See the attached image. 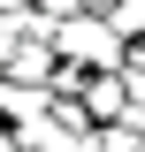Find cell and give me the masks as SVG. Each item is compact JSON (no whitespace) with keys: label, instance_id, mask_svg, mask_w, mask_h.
<instances>
[{"label":"cell","instance_id":"9c48e42d","mask_svg":"<svg viewBox=\"0 0 145 152\" xmlns=\"http://www.w3.org/2000/svg\"><path fill=\"white\" fill-rule=\"evenodd\" d=\"M122 69H145V38H130V46H122Z\"/></svg>","mask_w":145,"mask_h":152},{"label":"cell","instance_id":"3957f363","mask_svg":"<svg viewBox=\"0 0 145 152\" xmlns=\"http://www.w3.org/2000/svg\"><path fill=\"white\" fill-rule=\"evenodd\" d=\"M54 114V91H38V84H0V129H31Z\"/></svg>","mask_w":145,"mask_h":152},{"label":"cell","instance_id":"8992f818","mask_svg":"<svg viewBox=\"0 0 145 152\" xmlns=\"http://www.w3.org/2000/svg\"><path fill=\"white\" fill-rule=\"evenodd\" d=\"M31 8H38L46 23H54V31H61V23H76V15H84V0H31Z\"/></svg>","mask_w":145,"mask_h":152},{"label":"cell","instance_id":"ba28073f","mask_svg":"<svg viewBox=\"0 0 145 152\" xmlns=\"http://www.w3.org/2000/svg\"><path fill=\"white\" fill-rule=\"evenodd\" d=\"M122 84H130V107H145V69H122Z\"/></svg>","mask_w":145,"mask_h":152},{"label":"cell","instance_id":"52a82bcc","mask_svg":"<svg viewBox=\"0 0 145 152\" xmlns=\"http://www.w3.org/2000/svg\"><path fill=\"white\" fill-rule=\"evenodd\" d=\"M16 46H23V38L8 31V23H0V76H8V61H16Z\"/></svg>","mask_w":145,"mask_h":152},{"label":"cell","instance_id":"5b68a950","mask_svg":"<svg viewBox=\"0 0 145 152\" xmlns=\"http://www.w3.org/2000/svg\"><path fill=\"white\" fill-rule=\"evenodd\" d=\"M92 152H145V137L130 122H107V129H92Z\"/></svg>","mask_w":145,"mask_h":152},{"label":"cell","instance_id":"7a4b0ae2","mask_svg":"<svg viewBox=\"0 0 145 152\" xmlns=\"http://www.w3.org/2000/svg\"><path fill=\"white\" fill-rule=\"evenodd\" d=\"M76 107H84V122H92V129H107V122H122V114H130V84H122V69H115V76H92Z\"/></svg>","mask_w":145,"mask_h":152},{"label":"cell","instance_id":"277c9868","mask_svg":"<svg viewBox=\"0 0 145 152\" xmlns=\"http://www.w3.org/2000/svg\"><path fill=\"white\" fill-rule=\"evenodd\" d=\"M99 23H107V31H115V38L130 46V38H145V0H115V8H107Z\"/></svg>","mask_w":145,"mask_h":152},{"label":"cell","instance_id":"6da1fadb","mask_svg":"<svg viewBox=\"0 0 145 152\" xmlns=\"http://www.w3.org/2000/svg\"><path fill=\"white\" fill-rule=\"evenodd\" d=\"M54 53L69 61V69H84V76H115L122 69V38H115L99 15H76V23L54 31Z\"/></svg>","mask_w":145,"mask_h":152},{"label":"cell","instance_id":"30bf717a","mask_svg":"<svg viewBox=\"0 0 145 152\" xmlns=\"http://www.w3.org/2000/svg\"><path fill=\"white\" fill-rule=\"evenodd\" d=\"M0 152H16V129H0Z\"/></svg>","mask_w":145,"mask_h":152}]
</instances>
